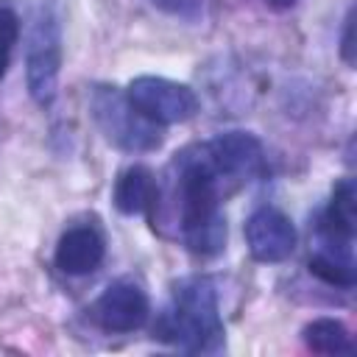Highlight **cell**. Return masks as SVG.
<instances>
[{"instance_id":"cell-1","label":"cell","mask_w":357,"mask_h":357,"mask_svg":"<svg viewBox=\"0 0 357 357\" xmlns=\"http://www.w3.org/2000/svg\"><path fill=\"white\" fill-rule=\"evenodd\" d=\"M159 181V204L151 223L167 209L176 218V237L184 248L201 259H212L226 248V215L223 198L231 195V184L218 173L204 142L181 148Z\"/></svg>"},{"instance_id":"cell-2","label":"cell","mask_w":357,"mask_h":357,"mask_svg":"<svg viewBox=\"0 0 357 357\" xmlns=\"http://www.w3.org/2000/svg\"><path fill=\"white\" fill-rule=\"evenodd\" d=\"M153 337L187 354H218L226 349L218 287L209 276L192 273L173 284L170 301L153 324Z\"/></svg>"},{"instance_id":"cell-3","label":"cell","mask_w":357,"mask_h":357,"mask_svg":"<svg viewBox=\"0 0 357 357\" xmlns=\"http://www.w3.org/2000/svg\"><path fill=\"white\" fill-rule=\"evenodd\" d=\"M64 59V39H61V8L56 0H42L31 17L28 42H25V84L31 98L47 109L59 92Z\"/></svg>"},{"instance_id":"cell-4","label":"cell","mask_w":357,"mask_h":357,"mask_svg":"<svg viewBox=\"0 0 357 357\" xmlns=\"http://www.w3.org/2000/svg\"><path fill=\"white\" fill-rule=\"evenodd\" d=\"M89 114L103 134V139L126 153H151L162 148V126L145 120L126 98L123 89L112 84H95L89 92Z\"/></svg>"},{"instance_id":"cell-5","label":"cell","mask_w":357,"mask_h":357,"mask_svg":"<svg viewBox=\"0 0 357 357\" xmlns=\"http://www.w3.org/2000/svg\"><path fill=\"white\" fill-rule=\"evenodd\" d=\"M128 103L156 126H178L198 114V95L192 86L165 75H137L123 89Z\"/></svg>"},{"instance_id":"cell-6","label":"cell","mask_w":357,"mask_h":357,"mask_svg":"<svg viewBox=\"0 0 357 357\" xmlns=\"http://www.w3.org/2000/svg\"><path fill=\"white\" fill-rule=\"evenodd\" d=\"M209 159L215 162L218 173L231 184V190H240L268 170L265 145L251 131H223L204 142Z\"/></svg>"},{"instance_id":"cell-7","label":"cell","mask_w":357,"mask_h":357,"mask_svg":"<svg viewBox=\"0 0 357 357\" xmlns=\"http://www.w3.org/2000/svg\"><path fill=\"white\" fill-rule=\"evenodd\" d=\"M89 318L95 321L98 329H103L109 335H128L148 324L151 298L139 282L117 279L92 301Z\"/></svg>"},{"instance_id":"cell-8","label":"cell","mask_w":357,"mask_h":357,"mask_svg":"<svg viewBox=\"0 0 357 357\" xmlns=\"http://www.w3.org/2000/svg\"><path fill=\"white\" fill-rule=\"evenodd\" d=\"M354 181L340 178L315 220V251L354 262Z\"/></svg>"},{"instance_id":"cell-9","label":"cell","mask_w":357,"mask_h":357,"mask_svg":"<svg viewBox=\"0 0 357 357\" xmlns=\"http://www.w3.org/2000/svg\"><path fill=\"white\" fill-rule=\"evenodd\" d=\"M243 234H245L248 254L265 265L284 262L296 251V243H298L293 220L276 206L254 209L243 226Z\"/></svg>"},{"instance_id":"cell-10","label":"cell","mask_w":357,"mask_h":357,"mask_svg":"<svg viewBox=\"0 0 357 357\" xmlns=\"http://www.w3.org/2000/svg\"><path fill=\"white\" fill-rule=\"evenodd\" d=\"M103 257H106V240L100 229L92 223H81V226H70L59 237L53 262L67 276H86L100 268Z\"/></svg>"},{"instance_id":"cell-11","label":"cell","mask_w":357,"mask_h":357,"mask_svg":"<svg viewBox=\"0 0 357 357\" xmlns=\"http://www.w3.org/2000/svg\"><path fill=\"white\" fill-rule=\"evenodd\" d=\"M112 204L120 215H148V220L156 212L159 204V178L145 165L126 167L112 187Z\"/></svg>"},{"instance_id":"cell-12","label":"cell","mask_w":357,"mask_h":357,"mask_svg":"<svg viewBox=\"0 0 357 357\" xmlns=\"http://www.w3.org/2000/svg\"><path fill=\"white\" fill-rule=\"evenodd\" d=\"M301 340L310 351L315 354H351L354 351V340L351 332L346 329L343 321L337 318H312L304 329H301Z\"/></svg>"},{"instance_id":"cell-13","label":"cell","mask_w":357,"mask_h":357,"mask_svg":"<svg viewBox=\"0 0 357 357\" xmlns=\"http://www.w3.org/2000/svg\"><path fill=\"white\" fill-rule=\"evenodd\" d=\"M307 271L321 279L324 284L329 287H340V290H351L354 282H357V273H354V262L349 259H337V257H329V254H318L312 251L310 259H307Z\"/></svg>"},{"instance_id":"cell-14","label":"cell","mask_w":357,"mask_h":357,"mask_svg":"<svg viewBox=\"0 0 357 357\" xmlns=\"http://www.w3.org/2000/svg\"><path fill=\"white\" fill-rule=\"evenodd\" d=\"M20 33H22V22H20L14 3L0 0V81L6 78V73L11 67V56L20 42Z\"/></svg>"},{"instance_id":"cell-15","label":"cell","mask_w":357,"mask_h":357,"mask_svg":"<svg viewBox=\"0 0 357 357\" xmlns=\"http://www.w3.org/2000/svg\"><path fill=\"white\" fill-rule=\"evenodd\" d=\"M151 6L184 22H195L204 14V0H151Z\"/></svg>"},{"instance_id":"cell-16","label":"cell","mask_w":357,"mask_h":357,"mask_svg":"<svg viewBox=\"0 0 357 357\" xmlns=\"http://www.w3.org/2000/svg\"><path fill=\"white\" fill-rule=\"evenodd\" d=\"M340 56H343V61L346 64H351L354 61V56H351V14L346 17V22H343V36H340Z\"/></svg>"},{"instance_id":"cell-17","label":"cell","mask_w":357,"mask_h":357,"mask_svg":"<svg viewBox=\"0 0 357 357\" xmlns=\"http://www.w3.org/2000/svg\"><path fill=\"white\" fill-rule=\"evenodd\" d=\"M265 3H268L273 11H287V8H293L298 0H265Z\"/></svg>"}]
</instances>
